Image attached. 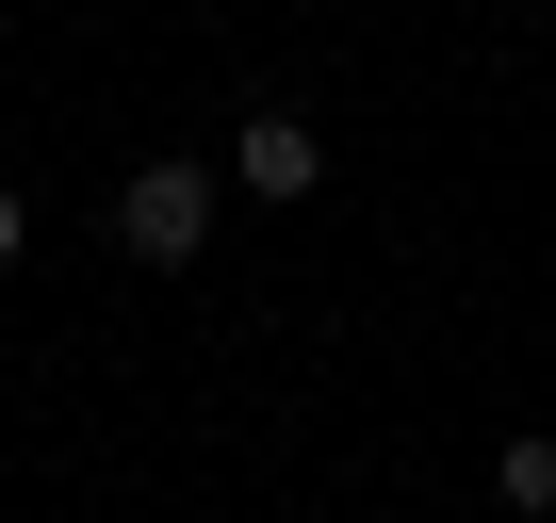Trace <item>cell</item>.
I'll use <instances>...</instances> for the list:
<instances>
[{
    "mask_svg": "<svg viewBox=\"0 0 556 523\" xmlns=\"http://www.w3.org/2000/svg\"><path fill=\"white\" fill-rule=\"evenodd\" d=\"M0 262H34V196L17 180H0Z\"/></svg>",
    "mask_w": 556,
    "mask_h": 523,
    "instance_id": "4",
    "label": "cell"
},
{
    "mask_svg": "<svg viewBox=\"0 0 556 523\" xmlns=\"http://www.w3.org/2000/svg\"><path fill=\"white\" fill-rule=\"evenodd\" d=\"M491 490H507V507H556V442H540V425H523V442H507V458H491Z\"/></svg>",
    "mask_w": 556,
    "mask_h": 523,
    "instance_id": "3",
    "label": "cell"
},
{
    "mask_svg": "<svg viewBox=\"0 0 556 523\" xmlns=\"http://www.w3.org/2000/svg\"><path fill=\"white\" fill-rule=\"evenodd\" d=\"M115 245H131V262H197V245H213V164H131Z\"/></svg>",
    "mask_w": 556,
    "mask_h": 523,
    "instance_id": "1",
    "label": "cell"
},
{
    "mask_svg": "<svg viewBox=\"0 0 556 523\" xmlns=\"http://www.w3.org/2000/svg\"><path fill=\"white\" fill-rule=\"evenodd\" d=\"M229 180H245V196H312V180H328V131H312V115H278V99H262V115L229 131Z\"/></svg>",
    "mask_w": 556,
    "mask_h": 523,
    "instance_id": "2",
    "label": "cell"
}]
</instances>
